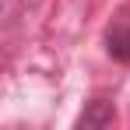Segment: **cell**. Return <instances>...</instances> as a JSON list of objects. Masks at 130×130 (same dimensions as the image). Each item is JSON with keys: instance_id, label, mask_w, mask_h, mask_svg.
<instances>
[{"instance_id": "7a4b0ae2", "label": "cell", "mask_w": 130, "mask_h": 130, "mask_svg": "<svg viewBox=\"0 0 130 130\" xmlns=\"http://www.w3.org/2000/svg\"><path fill=\"white\" fill-rule=\"evenodd\" d=\"M106 42H109V56L130 63V25H112L109 35H106Z\"/></svg>"}, {"instance_id": "6da1fadb", "label": "cell", "mask_w": 130, "mask_h": 130, "mask_svg": "<svg viewBox=\"0 0 130 130\" xmlns=\"http://www.w3.org/2000/svg\"><path fill=\"white\" fill-rule=\"evenodd\" d=\"M112 102H106V99H95V102H88V109L81 112V120H77V127H85V130H102L112 123Z\"/></svg>"}]
</instances>
